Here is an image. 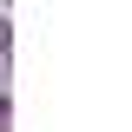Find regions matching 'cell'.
Returning <instances> with one entry per match:
<instances>
[{
  "label": "cell",
  "instance_id": "cell-1",
  "mask_svg": "<svg viewBox=\"0 0 132 132\" xmlns=\"http://www.w3.org/2000/svg\"><path fill=\"white\" fill-rule=\"evenodd\" d=\"M0 132H7V93H0Z\"/></svg>",
  "mask_w": 132,
  "mask_h": 132
}]
</instances>
